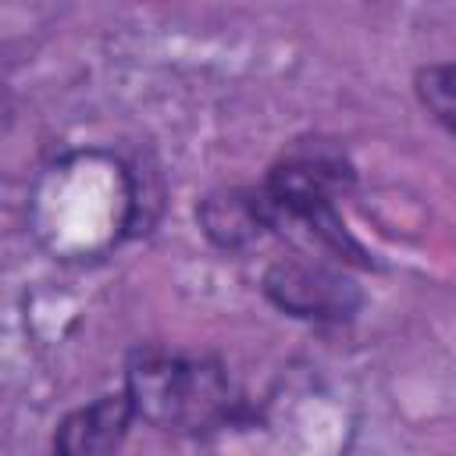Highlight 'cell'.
I'll use <instances>...</instances> for the list:
<instances>
[{
    "label": "cell",
    "mask_w": 456,
    "mask_h": 456,
    "mask_svg": "<svg viewBox=\"0 0 456 456\" xmlns=\"http://www.w3.org/2000/svg\"><path fill=\"white\" fill-rule=\"evenodd\" d=\"M417 96L424 110L456 135V64H431L417 75Z\"/></svg>",
    "instance_id": "obj_5"
},
{
    "label": "cell",
    "mask_w": 456,
    "mask_h": 456,
    "mask_svg": "<svg viewBox=\"0 0 456 456\" xmlns=\"http://www.w3.org/2000/svg\"><path fill=\"white\" fill-rule=\"evenodd\" d=\"M125 392L135 417L175 431L207 428L228 410V381L217 363L164 349H146L132 360Z\"/></svg>",
    "instance_id": "obj_1"
},
{
    "label": "cell",
    "mask_w": 456,
    "mask_h": 456,
    "mask_svg": "<svg viewBox=\"0 0 456 456\" xmlns=\"http://www.w3.org/2000/svg\"><path fill=\"white\" fill-rule=\"evenodd\" d=\"M200 224L224 249H239L253 242L264 228H274L260 189H228V192L207 196L200 203Z\"/></svg>",
    "instance_id": "obj_4"
},
{
    "label": "cell",
    "mask_w": 456,
    "mask_h": 456,
    "mask_svg": "<svg viewBox=\"0 0 456 456\" xmlns=\"http://www.w3.org/2000/svg\"><path fill=\"white\" fill-rule=\"evenodd\" d=\"M132 417H135V406L128 392L100 395L61 420L53 449L57 456H114L128 435Z\"/></svg>",
    "instance_id": "obj_3"
},
{
    "label": "cell",
    "mask_w": 456,
    "mask_h": 456,
    "mask_svg": "<svg viewBox=\"0 0 456 456\" xmlns=\"http://www.w3.org/2000/svg\"><path fill=\"white\" fill-rule=\"evenodd\" d=\"M264 289L281 310L296 317H349V310L356 306L353 281L306 260L274 264L264 278Z\"/></svg>",
    "instance_id": "obj_2"
}]
</instances>
